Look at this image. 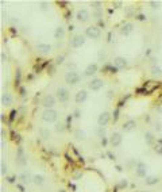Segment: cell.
<instances>
[{"label": "cell", "instance_id": "32", "mask_svg": "<svg viewBox=\"0 0 162 192\" xmlns=\"http://www.w3.org/2000/svg\"><path fill=\"white\" fill-rule=\"evenodd\" d=\"M153 149H154V152L157 153V154H160V156H162V145L161 144H155L154 146H153Z\"/></svg>", "mask_w": 162, "mask_h": 192}, {"label": "cell", "instance_id": "3", "mask_svg": "<svg viewBox=\"0 0 162 192\" xmlns=\"http://www.w3.org/2000/svg\"><path fill=\"white\" fill-rule=\"evenodd\" d=\"M85 37L89 39H95L97 41L101 37V30L99 26H88L85 28Z\"/></svg>", "mask_w": 162, "mask_h": 192}, {"label": "cell", "instance_id": "4", "mask_svg": "<svg viewBox=\"0 0 162 192\" xmlns=\"http://www.w3.org/2000/svg\"><path fill=\"white\" fill-rule=\"evenodd\" d=\"M63 80H65V83L69 84V85H76V84L80 83L81 76L77 72H66L65 76H63Z\"/></svg>", "mask_w": 162, "mask_h": 192}, {"label": "cell", "instance_id": "9", "mask_svg": "<svg viewBox=\"0 0 162 192\" xmlns=\"http://www.w3.org/2000/svg\"><path fill=\"white\" fill-rule=\"evenodd\" d=\"M109 122H111V114H109L108 111L101 112L99 115V118H97V124H99V127H105Z\"/></svg>", "mask_w": 162, "mask_h": 192}, {"label": "cell", "instance_id": "36", "mask_svg": "<svg viewBox=\"0 0 162 192\" xmlns=\"http://www.w3.org/2000/svg\"><path fill=\"white\" fill-rule=\"evenodd\" d=\"M39 8L42 11H47L49 10V3L47 2H40L39 3Z\"/></svg>", "mask_w": 162, "mask_h": 192}, {"label": "cell", "instance_id": "12", "mask_svg": "<svg viewBox=\"0 0 162 192\" xmlns=\"http://www.w3.org/2000/svg\"><path fill=\"white\" fill-rule=\"evenodd\" d=\"M135 173H137L138 177H146L147 176V165L144 162H137L135 165Z\"/></svg>", "mask_w": 162, "mask_h": 192}, {"label": "cell", "instance_id": "7", "mask_svg": "<svg viewBox=\"0 0 162 192\" xmlns=\"http://www.w3.org/2000/svg\"><path fill=\"white\" fill-rule=\"evenodd\" d=\"M16 164L22 168H24L26 165H27V158H26L24 150H23L22 146H19L18 149H16Z\"/></svg>", "mask_w": 162, "mask_h": 192}, {"label": "cell", "instance_id": "10", "mask_svg": "<svg viewBox=\"0 0 162 192\" xmlns=\"http://www.w3.org/2000/svg\"><path fill=\"white\" fill-rule=\"evenodd\" d=\"M122 141H123V137L119 131H114L109 137V144L112 145L114 147H119L122 145Z\"/></svg>", "mask_w": 162, "mask_h": 192}, {"label": "cell", "instance_id": "51", "mask_svg": "<svg viewBox=\"0 0 162 192\" xmlns=\"http://www.w3.org/2000/svg\"><path fill=\"white\" fill-rule=\"evenodd\" d=\"M7 135V133H5V130L4 129H2V139H4V137Z\"/></svg>", "mask_w": 162, "mask_h": 192}, {"label": "cell", "instance_id": "8", "mask_svg": "<svg viewBox=\"0 0 162 192\" xmlns=\"http://www.w3.org/2000/svg\"><path fill=\"white\" fill-rule=\"evenodd\" d=\"M104 84L105 83H104L101 78L95 77V78H92V80L88 81V88L91 89V91H99V89H101L104 87Z\"/></svg>", "mask_w": 162, "mask_h": 192}, {"label": "cell", "instance_id": "40", "mask_svg": "<svg viewBox=\"0 0 162 192\" xmlns=\"http://www.w3.org/2000/svg\"><path fill=\"white\" fill-rule=\"evenodd\" d=\"M149 4L151 5L153 10H158V8H160V3H158V2H153V0H151V2H149Z\"/></svg>", "mask_w": 162, "mask_h": 192}, {"label": "cell", "instance_id": "49", "mask_svg": "<svg viewBox=\"0 0 162 192\" xmlns=\"http://www.w3.org/2000/svg\"><path fill=\"white\" fill-rule=\"evenodd\" d=\"M123 4L122 2H114V5H115V8H120V5Z\"/></svg>", "mask_w": 162, "mask_h": 192}, {"label": "cell", "instance_id": "24", "mask_svg": "<svg viewBox=\"0 0 162 192\" xmlns=\"http://www.w3.org/2000/svg\"><path fill=\"white\" fill-rule=\"evenodd\" d=\"M39 135H40V138H42V139L47 141V139H50L51 133H50V130L46 129V127H40V129H39Z\"/></svg>", "mask_w": 162, "mask_h": 192}, {"label": "cell", "instance_id": "14", "mask_svg": "<svg viewBox=\"0 0 162 192\" xmlns=\"http://www.w3.org/2000/svg\"><path fill=\"white\" fill-rule=\"evenodd\" d=\"M135 127H137V121H135V119H128V121H126L123 124H122V130H123L124 133L132 131Z\"/></svg>", "mask_w": 162, "mask_h": 192}, {"label": "cell", "instance_id": "48", "mask_svg": "<svg viewBox=\"0 0 162 192\" xmlns=\"http://www.w3.org/2000/svg\"><path fill=\"white\" fill-rule=\"evenodd\" d=\"M107 94H108V95H107V96H108V99H111V98H112V96H114V95H115V92H114V91H112V89H109V91H108V92H107Z\"/></svg>", "mask_w": 162, "mask_h": 192}, {"label": "cell", "instance_id": "20", "mask_svg": "<svg viewBox=\"0 0 162 192\" xmlns=\"http://www.w3.org/2000/svg\"><path fill=\"white\" fill-rule=\"evenodd\" d=\"M160 85H161V83H158V81H146V84L143 85V88L151 95V92H154Z\"/></svg>", "mask_w": 162, "mask_h": 192}, {"label": "cell", "instance_id": "25", "mask_svg": "<svg viewBox=\"0 0 162 192\" xmlns=\"http://www.w3.org/2000/svg\"><path fill=\"white\" fill-rule=\"evenodd\" d=\"M54 130H56V133H58V134H63V133L68 130V126H66L65 123H62V122H58V123H56V126H54Z\"/></svg>", "mask_w": 162, "mask_h": 192}, {"label": "cell", "instance_id": "31", "mask_svg": "<svg viewBox=\"0 0 162 192\" xmlns=\"http://www.w3.org/2000/svg\"><path fill=\"white\" fill-rule=\"evenodd\" d=\"M127 185H128V181H127L126 179H123V180H120V183L116 185V188H119V190H124Z\"/></svg>", "mask_w": 162, "mask_h": 192}, {"label": "cell", "instance_id": "15", "mask_svg": "<svg viewBox=\"0 0 162 192\" xmlns=\"http://www.w3.org/2000/svg\"><path fill=\"white\" fill-rule=\"evenodd\" d=\"M86 99H88V92H86L85 89H80V91L76 94V96H74V101H76V104L85 103Z\"/></svg>", "mask_w": 162, "mask_h": 192}, {"label": "cell", "instance_id": "19", "mask_svg": "<svg viewBox=\"0 0 162 192\" xmlns=\"http://www.w3.org/2000/svg\"><path fill=\"white\" fill-rule=\"evenodd\" d=\"M114 66L116 69H124V68H127V60L124 57H120V56H118V57H115L114 58Z\"/></svg>", "mask_w": 162, "mask_h": 192}, {"label": "cell", "instance_id": "18", "mask_svg": "<svg viewBox=\"0 0 162 192\" xmlns=\"http://www.w3.org/2000/svg\"><path fill=\"white\" fill-rule=\"evenodd\" d=\"M132 31H134V25H132L131 22L123 23V26H122V28H120V34H122V35L127 37V35H130Z\"/></svg>", "mask_w": 162, "mask_h": 192}, {"label": "cell", "instance_id": "57", "mask_svg": "<svg viewBox=\"0 0 162 192\" xmlns=\"http://www.w3.org/2000/svg\"><path fill=\"white\" fill-rule=\"evenodd\" d=\"M7 121V116H4V114H2V122H5Z\"/></svg>", "mask_w": 162, "mask_h": 192}, {"label": "cell", "instance_id": "60", "mask_svg": "<svg viewBox=\"0 0 162 192\" xmlns=\"http://www.w3.org/2000/svg\"><path fill=\"white\" fill-rule=\"evenodd\" d=\"M139 192H151V191H139Z\"/></svg>", "mask_w": 162, "mask_h": 192}, {"label": "cell", "instance_id": "33", "mask_svg": "<svg viewBox=\"0 0 162 192\" xmlns=\"http://www.w3.org/2000/svg\"><path fill=\"white\" fill-rule=\"evenodd\" d=\"M91 7L93 8V11L101 10V2H91Z\"/></svg>", "mask_w": 162, "mask_h": 192}, {"label": "cell", "instance_id": "50", "mask_svg": "<svg viewBox=\"0 0 162 192\" xmlns=\"http://www.w3.org/2000/svg\"><path fill=\"white\" fill-rule=\"evenodd\" d=\"M0 57H2V62H5V61H7V56H5L4 53H2V56H0Z\"/></svg>", "mask_w": 162, "mask_h": 192}, {"label": "cell", "instance_id": "16", "mask_svg": "<svg viewBox=\"0 0 162 192\" xmlns=\"http://www.w3.org/2000/svg\"><path fill=\"white\" fill-rule=\"evenodd\" d=\"M97 71H99V65H97L96 62L89 64V65L85 68V71H84V76L91 77V76H93L95 73H97Z\"/></svg>", "mask_w": 162, "mask_h": 192}, {"label": "cell", "instance_id": "30", "mask_svg": "<svg viewBox=\"0 0 162 192\" xmlns=\"http://www.w3.org/2000/svg\"><path fill=\"white\" fill-rule=\"evenodd\" d=\"M120 114V110H119V107H116V108L114 110V114H112V122H114V123H116L118 122V119H119V115Z\"/></svg>", "mask_w": 162, "mask_h": 192}, {"label": "cell", "instance_id": "21", "mask_svg": "<svg viewBox=\"0 0 162 192\" xmlns=\"http://www.w3.org/2000/svg\"><path fill=\"white\" fill-rule=\"evenodd\" d=\"M160 183V177L158 176H146L144 177V184L146 185H155Z\"/></svg>", "mask_w": 162, "mask_h": 192}, {"label": "cell", "instance_id": "41", "mask_svg": "<svg viewBox=\"0 0 162 192\" xmlns=\"http://www.w3.org/2000/svg\"><path fill=\"white\" fill-rule=\"evenodd\" d=\"M63 60H65V56H63V54H61V56H58L56 58V64L57 65H61V64L63 62Z\"/></svg>", "mask_w": 162, "mask_h": 192}, {"label": "cell", "instance_id": "11", "mask_svg": "<svg viewBox=\"0 0 162 192\" xmlns=\"http://www.w3.org/2000/svg\"><path fill=\"white\" fill-rule=\"evenodd\" d=\"M76 19L79 20L80 23H86L89 19H91L89 11H88V10H85V8H81V10L77 11V14H76Z\"/></svg>", "mask_w": 162, "mask_h": 192}, {"label": "cell", "instance_id": "47", "mask_svg": "<svg viewBox=\"0 0 162 192\" xmlns=\"http://www.w3.org/2000/svg\"><path fill=\"white\" fill-rule=\"evenodd\" d=\"M137 19H138V20H146V16H144L143 14H139V15L137 16Z\"/></svg>", "mask_w": 162, "mask_h": 192}, {"label": "cell", "instance_id": "6", "mask_svg": "<svg viewBox=\"0 0 162 192\" xmlns=\"http://www.w3.org/2000/svg\"><path fill=\"white\" fill-rule=\"evenodd\" d=\"M57 103V98L53 95H46L42 98V101H40V104H42L43 107H45V110L47 108H54V106H56Z\"/></svg>", "mask_w": 162, "mask_h": 192}, {"label": "cell", "instance_id": "26", "mask_svg": "<svg viewBox=\"0 0 162 192\" xmlns=\"http://www.w3.org/2000/svg\"><path fill=\"white\" fill-rule=\"evenodd\" d=\"M31 180H33V183L35 185H42L45 184V177L42 176V174H34L33 177H31Z\"/></svg>", "mask_w": 162, "mask_h": 192}, {"label": "cell", "instance_id": "2", "mask_svg": "<svg viewBox=\"0 0 162 192\" xmlns=\"http://www.w3.org/2000/svg\"><path fill=\"white\" fill-rule=\"evenodd\" d=\"M56 98L57 100L60 101V103L65 104L69 101V98H70V92H69V89L66 88V87H58L56 91Z\"/></svg>", "mask_w": 162, "mask_h": 192}, {"label": "cell", "instance_id": "56", "mask_svg": "<svg viewBox=\"0 0 162 192\" xmlns=\"http://www.w3.org/2000/svg\"><path fill=\"white\" fill-rule=\"evenodd\" d=\"M0 144H2V149H5V144H4V139H2V142H0Z\"/></svg>", "mask_w": 162, "mask_h": 192}, {"label": "cell", "instance_id": "37", "mask_svg": "<svg viewBox=\"0 0 162 192\" xmlns=\"http://www.w3.org/2000/svg\"><path fill=\"white\" fill-rule=\"evenodd\" d=\"M154 130H155V131H157V133L162 131V124H161V122H160V121L154 122Z\"/></svg>", "mask_w": 162, "mask_h": 192}, {"label": "cell", "instance_id": "13", "mask_svg": "<svg viewBox=\"0 0 162 192\" xmlns=\"http://www.w3.org/2000/svg\"><path fill=\"white\" fill-rule=\"evenodd\" d=\"M37 51H38L39 54H42V56H47L49 53H51V45H49V43H38V45L35 46Z\"/></svg>", "mask_w": 162, "mask_h": 192}, {"label": "cell", "instance_id": "43", "mask_svg": "<svg viewBox=\"0 0 162 192\" xmlns=\"http://www.w3.org/2000/svg\"><path fill=\"white\" fill-rule=\"evenodd\" d=\"M16 114H18V111H16V110H12V111L10 112V121H14V118H15Z\"/></svg>", "mask_w": 162, "mask_h": 192}, {"label": "cell", "instance_id": "23", "mask_svg": "<svg viewBox=\"0 0 162 192\" xmlns=\"http://www.w3.org/2000/svg\"><path fill=\"white\" fill-rule=\"evenodd\" d=\"M144 141H146L147 145H151V146H154V145H155V138H154V135H153L151 131L144 133Z\"/></svg>", "mask_w": 162, "mask_h": 192}, {"label": "cell", "instance_id": "29", "mask_svg": "<svg viewBox=\"0 0 162 192\" xmlns=\"http://www.w3.org/2000/svg\"><path fill=\"white\" fill-rule=\"evenodd\" d=\"M65 68L68 72H77V65L76 64H72V62H68L65 64Z\"/></svg>", "mask_w": 162, "mask_h": 192}, {"label": "cell", "instance_id": "17", "mask_svg": "<svg viewBox=\"0 0 162 192\" xmlns=\"http://www.w3.org/2000/svg\"><path fill=\"white\" fill-rule=\"evenodd\" d=\"M14 99L12 96H11L10 92H4V94H2V98H0V103H2L3 107H10L11 104H12Z\"/></svg>", "mask_w": 162, "mask_h": 192}, {"label": "cell", "instance_id": "34", "mask_svg": "<svg viewBox=\"0 0 162 192\" xmlns=\"http://www.w3.org/2000/svg\"><path fill=\"white\" fill-rule=\"evenodd\" d=\"M19 179L22 180V183H28V181H30V176H28V174L26 173V172L20 174V177H19Z\"/></svg>", "mask_w": 162, "mask_h": 192}, {"label": "cell", "instance_id": "39", "mask_svg": "<svg viewBox=\"0 0 162 192\" xmlns=\"http://www.w3.org/2000/svg\"><path fill=\"white\" fill-rule=\"evenodd\" d=\"M83 176H84V173L81 172V170H79V172H74V173H73V176H72V177H73V180H80Z\"/></svg>", "mask_w": 162, "mask_h": 192}, {"label": "cell", "instance_id": "55", "mask_svg": "<svg viewBox=\"0 0 162 192\" xmlns=\"http://www.w3.org/2000/svg\"><path fill=\"white\" fill-rule=\"evenodd\" d=\"M108 42H112V33L108 34Z\"/></svg>", "mask_w": 162, "mask_h": 192}, {"label": "cell", "instance_id": "52", "mask_svg": "<svg viewBox=\"0 0 162 192\" xmlns=\"http://www.w3.org/2000/svg\"><path fill=\"white\" fill-rule=\"evenodd\" d=\"M101 145H103V146H105V145H107V139L105 138L101 139Z\"/></svg>", "mask_w": 162, "mask_h": 192}, {"label": "cell", "instance_id": "59", "mask_svg": "<svg viewBox=\"0 0 162 192\" xmlns=\"http://www.w3.org/2000/svg\"><path fill=\"white\" fill-rule=\"evenodd\" d=\"M157 142H158V144H161V145H162V139H161V138H160V139H158V141H157Z\"/></svg>", "mask_w": 162, "mask_h": 192}, {"label": "cell", "instance_id": "44", "mask_svg": "<svg viewBox=\"0 0 162 192\" xmlns=\"http://www.w3.org/2000/svg\"><path fill=\"white\" fill-rule=\"evenodd\" d=\"M157 58H155V57H151V58H150V62H151V66H155V65H157Z\"/></svg>", "mask_w": 162, "mask_h": 192}, {"label": "cell", "instance_id": "42", "mask_svg": "<svg viewBox=\"0 0 162 192\" xmlns=\"http://www.w3.org/2000/svg\"><path fill=\"white\" fill-rule=\"evenodd\" d=\"M155 111H157L158 114H162V101L157 104V107H155Z\"/></svg>", "mask_w": 162, "mask_h": 192}, {"label": "cell", "instance_id": "45", "mask_svg": "<svg viewBox=\"0 0 162 192\" xmlns=\"http://www.w3.org/2000/svg\"><path fill=\"white\" fill-rule=\"evenodd\" d=\"M5 180H7L8 183H14L15 181V176H8V177H5Z\"/></svg>", "mask_w": 162, "mask_h": 192}, {"label": "cell", "instance_id": "46", "mask_svg": "<svg viewBox=\"0 0 162 192\" xmlns=\"http://www.w3.org/2000/svg\"><path fill=\"white\" fill-rule=\"evenodd\" d=\"M80 116H81V111H80V110H79V108H77V110H76V111H74V118H77V119H79V118H80Z\"/></svg>", "mask_w": 162, "mask_h": 192}, {"label": "cell", "instance_id": "1", "mask_svg": "<svg viewBox=\"0 0 162 192\" xmlns=\"http://www.w3.org/2000/svg\"><path fill=\"white\" fill-rule=\"evenodd\" d=\"M40 116H42V121L46 122V123H54V122H57V119H58V111L54 108L43 110V112Z\"/></svg>", "mask_w": 162, "mask_h": 192}, {"label": "cell", "instance_id": "54", "mask_svg": "<svg viewBox=\"0 0 162 192\" xmlns=\"http://www.w3.org/2000/svg\"><path fill=\"white\" fill-rule=\"evenodd\" d=\"M150 53H151V50H150V49H147V50L144 51V56H150Z\"/></svg>", "mask_w": 162, "mask_h": 192}, {"label": "cell", "instance_id": "28", "mask_svg": "<svg viewBox=\"0 0 162 192\" xmlns=\"http://www.w3.org/2000/svg\"><path fill=\"white\" fill-rule=\"evenodd\" d=\"M63 35H65V28H63L62 26H58V27L56 28V31H54V38L61 39V38H63Z\"/></svg>", "mask_w": 162, "mask_h": 192}, {"label": "cell", "instance_id": "5", "mask_svg": "<svg viewBox=\"0 0 162 192\" xmlns=\"http://www.w3.org/2000/svg\"><path fill=\"white\" fill-rule=\"evenodd\" d=\"M85 35H83V34H77V35L72 37L70 41H69V46H70L72 49H79L81 46H84V43H85Z\"/></svg>", "mask_w": 162, "mask_h": 192}, {"label": "cell", "instance_id": "35", "mask_svg": "<svg viewBox=\"0 0 162 192\" xmlns=\"http://www.w3.org/2000/svg\"><path fill=\"white\" fill-rule=\"evenodd\" d=\"M97 135H99L101 139L105 138V129H104V127H99V129H97Z\"/></svg>", "mask_w": 162, "mask_h": 192}, {"label": "cell", "instance_id": "27", "mask_svg": "<svg viewBox=\"0 0 162 192\" xmlns=\"http://www.w3.org/2000/svg\"><path fill=\"white\" fill-rule=\"evenodd\" d=\"M150 74H151L153 77H161L162 76V69L157 65L151 66V68H150Z\"/></svg>", "mask_w": 162, "mask_h": 192}, {"label": "cell", "instance_id": "38", "mask_svg": "<svg viewBox=\"0 0 162 192\" xmlns=\"http://www.w3.org/2000/svg\"><path fill=\"white\" fill-rule=\"evenodd\" d=\"M0 168H2V169H0V172H2V176H5V174H7V165L4 164V161H2V165H0Z\"/></svg>", "mask_w": 162, "mask_h": 192}, {"label": "cell", "instance_id": "22", "mask_svg": "<svg viewBox=\"0 0 162 192\" xmlns=\"http://www.w3.org/2000/svg\"><path fill=\"white\" fill-rule=\"evenodd\" d=\"M73 137H74V139H77V141H85L86 134H85L84 130L76 129V130H74V133H73Z\"/></svg>", "mask_w": 162, "mask_h": 192}, {"label": "cell", "instance_id": "58", "mask_svg": "<svg viewBox=\"0 0 162 192\" xmlns=\"http://www.w3.org/2000/svg\"><path fill=\"white\" fill-rule=\"evenodd\" d=\"M116 170H118V172H122V170H123V169H122V167H120V165H116Z\"/></svg>", "mask_w": 162, "mask_h": 192}, {"label": "cell", "instance_id": "53", "mask_svg": "<svg viewBox=\"0 0 162 192\" xmlns=\"http://www.w3.org/2000/svg\"><path fill=\"white\" fill-rule=\"evenodd\" d=\"M68 30H69V31H73V30H74V26H73V25H69Z\"/></svg>", "mask_w": 162, "mask_h": 192}]
</instances>
